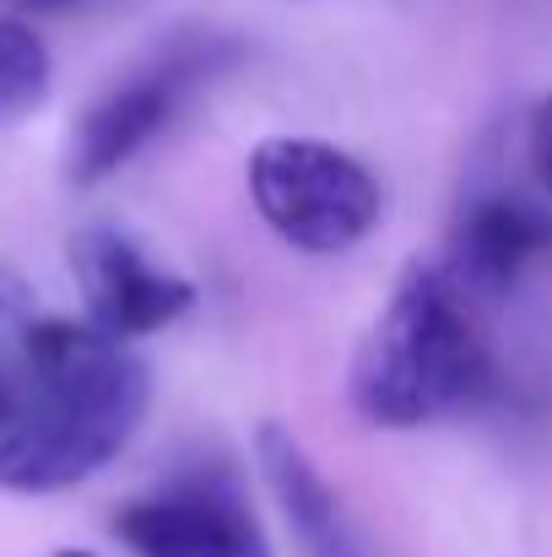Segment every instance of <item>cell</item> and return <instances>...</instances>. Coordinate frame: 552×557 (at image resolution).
I'll list each match as a JSON object with an SVG mask.
<instances>
[{
    "instance_id": "obj_9",
    "label": "cell",
    "mask_w": 552,
    "mask_h": 557,
    "mask_svg": "<svg viewBox=\"0 0 552 557\" xmlns=\"http://www.w3.org/2000/svg\"><path fill=\"white\" fill-rule=\"evenodd\" d=\"M49 49L22 16H0V125L27 120L49 98Z\"/></svg>"
},
{
    "instance_id": "obj_5",
    "label": "cell",
    "mask_w": 552,
    "mask_h": 557,
    "mask_svg": "<svg viewBox=\"0 0 552 557\" xmlns=\"http://www.w3.org/2000/svg\"><path fill=\"white\" fill-rule=\"evenodd\" d=\"M131 557H271L249 498L222 471H189L114 515Z\"/></svg>"
},
{
    "instance_id": "obj_11",
    "label": "cell",
    "mask_w": 552,
    "mask_h": 557,
    "mask_svg": "<svg viewBox=\"0 0 552 557\" xmlns=\"http://www.w3.org/2000/svg\"><path fill=\"white\" fill-rule=\"evenodd\" d=\"M16 400H22L16 363H5V358H0V438H5V433H11V422H16Z\"/></svg>"
},
{
    "instance_id": "obj_2",
    "label": "cell",
    "mask_w": 552,
    "mask_h": 557,
    "mask_svg": "<svg viewBox=\"0 0 552 557\" xmlns=\"http://www.w3.org/2000/svg\"><path fill=\"white\" fill-rule=\"evenodd\" d=\"M493 389H499V369L471 320L466 287L444 265L412 260L353 352L347 369L353 411L373 428L406 433L471 411Z\"/></svg>"
},
{
    "instance_id": "obj_3",
    "label": "cell",
    "mask_w": 552,
    "mask_h": 557,
    "mask_svg": "<svg viewBox=\"0 0 552 557\" xmlns=\"http://www.w3.org/2000/svg\"><path fill=\"white\" fill-rule=\"evenodd\" d=\"M238 60H244L238 38L217 27H180L169 44H158L142 65H131L76 114L65 141V180L82 189L114 180L180 120L200 87L228 76Z\"/></svg>"
},
{
    "instance_id": "obj_7",
    "label": "cell",
    "mask_w": 552,
    "mask_h": 557,
    "mask_svg": "<svg viewBox=\"0 0 552 557\" xmlns=\"http://www.w3.org/2000/svg\"><path fill=\"white\" fill-rule=\"evenodd\" d=\"M548 255H552V200H531L520 189H477L455 211L444 271L466 293L499 298Z\"/></svg>"
},
{
    "instance_id": "obj_1",
    "label": "cell",
    "mask_w": 552,
    "mask_h": 557,
    "mask_svg": "<svg viewBox=\"0 0 552 557\" xmlns=\"http://www.w3.org/2000/svg\"><path fill=\"white\" fill-rule=\"evenodd\" d=\"M16 379V422L0 438L5 493L38 498L98 476L125 455L152 406V379L131 342H114L87 320H22Z\"/></svg>"
},
{
    "instance_id": "obj_4",
    "label": "cell",
    "mask_w": 552,
    "mask_h": 557,
    "mask_svg": "<svg viewBox=\"0 0 552 557\" xmlns=\"http://www.w3.org/2000/svg\"><path fill=\"white\" fill-rule=\"evenodd\" d=\"M244 185L260 222L304 255L358 249L384 211L364 158L320 136H266L244 163Z\"/></svg>"
},
{
    "instance_id": "obj_6",
    "label": "cell",
    "mask_w": 552,
    "mask_h": 557,
    "mask_svg": "<svg viewBox=\"0 0 552 557\" xmlns=\"http://www.w3.org/2000/svg\"><path fill=\"white\" fill-rule=\"evenodd\" d=\"M71 276L82 293V320L114 342L158 336L195 309V282L158 265L120 227H82L71 238Z\"/></svg>"
},
{
    "instance_id": "obj_8",
    "label": "cell",
    "mask_w": 552,
    "mask_h": 557,
    "mask_svg": "<svg viewBox=\"0 0 552 557\" xmlns=\"http://www.w3.org/2000/svg\"><path fill=\"white\" fill-rule=\"evenodd\" d=\"M255 466H260L266 493L282 509V520H287V531H293L304 557H373L364 525L347 515L342 493L326 482V471L315 466V455L304 449V438L293 428L260 422Z\"/></svg>"
},
{
    "instance_id": "obj_12",
    "label": "cell",
    "mask_w": 552,
    "mask_h": 557,
    "mask_svg": "<svg viewBox=\"0 0 552 557\" xmlns=\"http://www.w3.org/2000/svg\"><path fill=\"white\" fill-rule=\"evenodd\" d=\"M16 11H82V5H98V0H11Z\"/></svg>"
},
{
    "instance_id": "obj_10",
    "label": "cell",
    "mask_w": 552,
    "mask_h": 557,
    "mask_svg": "<svg viewBox=\"0 0 552 557\" xmlns=\"http://www.w3.org/2000/svg\"><path fill=\"white\" fill-rule=\"evenodd\" d=\"M520 152H526V169H531V180H537V195L552 200V92L526 109Z\"/></svg>"
},
{
    "instance_id": "obj_13",
    "label": "cell",
    "mask_w": 552,
    "mask_h": 557,
    "mask_svg": "<svg viewBox=\"0 0 552 557\" xmlns=\"http://www.w3.org/2000/svg\"><path fill=\"white\" fill-rule=\"evenodd\" d=\"M49 557H98V553H87V547H60V553H49Z\"/></svg>"
}]
</instances>
